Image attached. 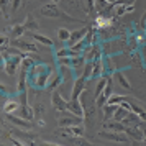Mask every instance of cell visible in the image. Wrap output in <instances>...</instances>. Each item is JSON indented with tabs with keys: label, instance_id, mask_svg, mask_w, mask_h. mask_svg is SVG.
<instances>
[{
	"label": "cell",
	"instance_id": "13",
	"mask_svg": "<svg viewBox=\"0 0 146 146\" xmlns=\"http://www.w3.org/2000/svg\"><path fill=\"white\" fill-rule=\"evenodd\" d=\"M135 10V5L133 3H118L113 7V15L115 17H123L126 12H133Z\"/></svg>",
	"mask_w": 146,
	"mask_h": 146
},
{
	"label": "cell",
	"instance_id": "7",
	"mask_svg": "<svg viewBox=\"0 0 146 146\" xmlns=\"http://www.w3.org/2000/svg\"><path fill=\"white\" fill-rule=\"evenodd\" d=\"M51 105H53V108L56 112H64L67 108V102L58 90H53V94H51Z\"/></svg>",
	"mask_w": 146,
	"mask_h": 146
},
{
	"label": "cell",
	"instance_id": "22",
	"mask_svg": "<svg viewBox=\"0 0 146 146\" xmlns=\"http://www.w3.org/2000/svg\"><path fill=\"white\" fill-rule=\"evenodd\" d=\"M115 77H117V80H118V84H120V87H121V89H126V90H131V89H133L131 84H130V80L126 79L125 74L121 72V71L115 74Z\"/></svg>",
	"mask_w": 146,
	"mask_h": 146
},
{
	"label": "cell",
	"instance_id": "10",
	"mask_svg": "<svg viewBox=\"0 0 146 146\" xmlns=\"http://www.w3.org/2000/svg\"><path fill=\"white\" fill-rule=\"evenodd\" d=\"M67 112L74 113L77 117H82L84 118V107L80 104V100H67Z\"/></svg>",
	"mask_w": 146,
	"mask_h": 146
},
{
	"label": "cell",
	"instance_id": "25",
	"mask_svg": "<svg viewBox=\"0 0 146 146\" xmlns=\"http://www.w3.org/2000/svg\"><path fill=\"white\" fill-rule=\"evenodd\" d=\"M130 104H131V113H135L138 117L139 121H145L146 123V110L141 108V107H138L136 104H133V102H130Z\"/></svg>",
	"mask_w": 146,
	"mask_h": 146
},
{
	"label": "cell",
	"instance_id": "34",
	"mask_svg": "<svg viewBox=\"0 0 146 146\" xmlns=\"http://www.w3.org/2000/svg\"><path fill=\"white\" fill-rule=\"evenodd\" d=\"M8 2L10 0H0V12L5 18H8Z\"/></svg>",
	"mask_w": 146,
	"mask_h": 146
},
{
	"label": "cell",
	"instance_id": "19",
	"mask_svg": "<svg viewBox=\"0 0 146 146\" xmlns=\"http://www.w3.org/2000/svg\"><path fill=\"white\" fill-rule=\"evenodd\" d=\"M27 82H28V77H27V71H21L20 69V77H18V84H17V92H25L27 90Z\"/></svg>",
	"mask_w": 146,
	"mask_h": 146
},
{
	"label": "cell",
	"instance_id": "26",
	"mask_svg": "<svg viewBox=\"0 0 146 146\" xmlns=\"http://www.w3.org/2000/svg\"><path fill=\"white\" fill-rule=\"evenodd\" d=\"M107 76H102L99 79V82H97V86H95V100L99 99L100 95H102V92H104V89H105V86H107Z\"/></svg>",
	"mask_w": 146,
	"mask_h": 146
},
{
	"label": "cell",
	"instance_id": "37",
	"mask_svg": "<svg viewBox=\"0 0 146 146\" xmlns=\"http://www.w3.org/2000/svg\"><path fill=\"white\" fill-rule=\"evenodd\" d=\"M12 145H13V146H23V145H21V143H20V141H18L17 138H12Z\"/></svg>",
	"mask_w": 146,
	"mask_h": 146
},
{
	"label": "cell",
	"instance_id": "16",
	"mask_svg": "<svg viewBox=\"0 0 146 146\" xmlns=\"http://www.w3.org/2000/svg\"><path fill=\"white\" fill-rule=\"evenodd\" d=\"M23 27H25V30H28V31H31V33H35L36 30H38V21H36V18H35L33 15H28L27 18H25V21H23Z\"/></svg>",
	"mask_w": 146,
	"mask_h": 146
},
{
	"label": "cell",
	"instance_id": "14",
	"mask_svg": "<svg viewBox=\"0 0 146 146\" xmlns=\"http://www.w3.org/2000/svg\"><path fill=\"white\" fill-rule=\"evenodd\" d=\"M18 112H20L18 117L28 120V121H31V120L35 118V110H33V107H30V105H20Z\"/></svg>",
	"mask_w": 146,
	"mask_h": 146
},
{
	"label": "cell",
	"instance_id": "5",
	"mask_svg": "<svg viewBox=\"0 0 146 146\" xmlns=\"http://www.w3.org/2000/svg\"><path fill=\"white\" fill-rule=\"evenodd\" d=\"M12 44L15 46V49H18V51H21V53H36V51H38L36 43H30V41L21 40V38L13 40L12 41Z\"/></svg>",
	"mask_w": 146,
	"mask_h": 146
},
{
	"label": "cell",
	"instance_id": "23",
	"mask_svg": "<svg viewBox=\"0 0 146 146\" xmlns=\"http://www.w3.org/2000/svg\"><path fill=\"white\" fill-rule=\"evenodd\" d=\"M18 108H20V102H17V100H7V102H5V105H3V110H5L7 115L15 113Z\"/></svg>",
	"mask_w": 146,
	"mask_h": 146
},
{
	"label": "cell",
	"instance_id": "39",
	"mask_svg": "<svg viewBox=\"0 0 146 146\" xmlns=\"http://www.w3.org/2000/svg\"><path fill=\"white\" fill-rule=\"evenodd\" d=\"M41 146H61V145H56V143H41Z\"/></svg>",
	"mask_w": 146,
	"mask_h": 146
},
{
	"label": "cell",
	"instance_id": "41",
	"mask_svg": "<svg viewBox=\"0 0 146 146\" xmlns=\"http://www.w3.org/2000/svg\"><path fill=\"white\" fill-rule=\"evenodd\" d=\"M143 139L146 141V130H143Z\"/></svg>",
	"mask_w": 146,
	"mask_h": 146
},
{
	"label": "cell",
	"instance_id": "2",
	"mask_svg": "<svg viewBox=\"0 0 146 146\" xmlns=\"http://www.w3.org/2000/svg\"><path fill=\"white\" fill-rule=\"evenodd\" d=\"M41 15H43V17H48V18H64V20H67V21H80L79 18H76V17H71V15L64 13V12L58 7V3H53V2L43 5Z\"/></svg>",
	"mask_w": 146,
	"mask_h": 146
},
{
	"label": "cell",
	"instance_id": "29",
	"mask_svg": "<svg viewBox=\"0 0 146 146\" xmlns=\"http://www.w3.org/2000/svg\"><path fill=\"white\" fill-rule=\"evenodd\" d=\"M102 108H104V115H105V118H110V117H113V113L117 112L118 105H108V104H105Z\"/></svg>",
	"mask_w": 146,
	"mask_h": 146
},
{
	"label": "cell",
	"instance_id": "31",
	"mask_svg": "<svg viewBox=\"0 0 146 146\" xmlns=\"http://www.w3.org/2000/svg\"><path fill=\"white\" fill-rule=\"evenodd\" d=\"M58 38H59V41H66L67 43V40L71 38V31L67 28H59L58 30Z\"/></svg>",
	"mask_w": 146,
	"mask_h": 146
},
{
	"label": "cell",
	"instance_id": "28",
	"mask_svg": "<svg viewBox=\"0 0 146 146\" xmlns=\"http://www.w3.org/2000/svg\"><path fill=\"white\" fill-rule=\"evenodd\" d=\"M33 64H35L33 58H30V56H23V58H21V62H20V69L28 72V69L33 66Z\"/></svg>",
	"mask_w": 146,
	"mask_h": 146
},
{
	"label": "cell",
	"instance_id": "33",
	"mask_svg": "<svg viewBox=\"0 0 146 146\" xmlns=\"http://www.w3.org/2000/svg\"><path fill=\"white\" fill-rule=\"evenodd\" d=\"M8 43H10V38H8L7 35L0 33V51H3V49H7Z\"/></svg>",
	"mask_w": 146,
	"mask_h": 146
},
{
	"label": "cell",
	"instance_id": "18",
	"mask_svg": "<svg viewBox=\"0 0 146 146\" xmlns=\"http://www.w3.org/2000/svg\"><path fill=\"white\" fill-rule=\"evenodd\" d=\"M130 100H133V99L125 97V95H117V94H112V95L107 99V104H108V105H120L121 102H130Z\"/></svg>",
	"mask_w": 146,
	"mask_h": 146
},
{
	"label": "cell",
	"instance_id": "3",
	"mask_svg": "<svg viewBox=\"0 0 146 146\" xmlns=\"http://www.w3.org/2000/svg\"><path fill=\"white\" fill-rule=\"evenodd\" d=\"M61 113L62 115L58 118V126L59 128H69V126L79 125V123H82V120H84L82 117H77V115L67 112V110H64V112H61Z\"/></svg>",
	"mask_w": 146,
	"mask_h": 146
},
{
	"label": "cell",
	"instance_id": "35",
	"mask_svg": "<svg viewBox=\"0 0 146 146\" xmlns=\"http://www.w3.org/2000/svg\"><path fill=\"white\" fill-rule=\"evenodd\" d=\"M95 12V0H87V15Z\"/></svg>",
	"mask_w": 146,
	"mask_h": 146
},
{
	"label": "cell",
	"instance_id": "6",
	"mask_svg": "<svg viewBox=\"0 0 146 146\" xmlns=\"http://www.w3.org/2000/svg\"><path fill=\"white\" fill-rule=\"evenodd\" d=\"M100 138L108 139V141H117V143H125L128 141V136L125 133H118V131H110V130H104V131L99 133Z\"/></svg>",
	"mask_w": 146,
	"mask_h": 146
},
{
	"label": "cell",
	"instance_id": "9",
	"mask_svg": "<svg viewBox=\"0 0 146 146\" xmlns=\"http://www.w3.org/2000/svg\"><path fill=\"white\" fill-rule=\"evenodd\" d=\"M12 138H21V141H25V143H30V145H35V135L31 133H28L27 130H12Z\"/></svg>",
	"mask_w": 146,
	"mask_h": 146
},
{
	"label": "cell",
	"instance_id": "32",
	"mask_svg": "<svg viewBox=\"0 0 146 146\" xmlns=\"http://www.w3.org/2000/svg\"><path fill=\"white\" fill-rule=\"evenodd\" d=\"M62 80H64V77H62L61 74H59V76H56L53 82H49V84H48V89H49V90H54V89L59 86V84H62Z\"/></svg>",
	"mask_w": 146,
	"mask_h": 146
},
{
	"label": "cell",
	"instance_id": "12",
	"mask_svg": "<svg viewBox=\"0 0 146 146\" xmlns=\"http://www.w3.org/2000/svg\"><path fill=\"white\" fill-rule=\"evenodd\" d=\"M94 62V69H92V77L90 79H100L102 76H104V72H105V69H104V61H102V58H97L95 61H92Z\"/></svg>",
	"mask_w": 146,
	"mask_h": 146
},
{
	"label": "cell",
	"instance_id": "24",
	"mask_svg": "<svg viewBox=\"0 0 146 146\" xmlns=\"http://www.w3.org/2000/svg\"><path fill=\"white\" fill-rule=\"evenodd\" d=\"M125 128L120 121H110V123H105L104 125V130H110V131H118V133H125Z\"/></svg>",
	"mask_w": 146,
	"mask_h": 146
},
{
	"label": "cell",
	"instance_id": "36",
	"mask_svg": "<svg viewBox=\"0 0 146 146\" xmlns=\"http://www.w3.org/2000/svg\"><path fill=\"white\" fill-rule=\"evenodd\" d=\"M10 5H12V10L17 12V10L20 8V5H21V0H10Z\"/></svg>",
	"mask_w": 146,
	"mask_h": 146
},
{
	"label": "cell",
	"instance_id": "11",
	"mask_svg": "<svg viewBox=\"0 0 146 146\" xmlns=\"http://www.w3.org/2000/svg\"><path fill=\"white\" fill-rule=\"evenodd\" d=\"M8 121H12L15 126H20L21 130H30V128H31V121L21 118V117H17L15 113H10V115H8Z\"/></svg>",
	"mask_w": 146,
	"mask_h": 146
},
{
	"label": "cell",
	"instance_id": "30",
	"mask_svg": "<svg viewBox=\"0 0 146 146\" xmlns=\"http://www.w3.org/2000/svg\"><path fill=\"white\" fill-rule=\"evenodd\" d=\"M92 69H94V62L87 61L86 64H84V72H82V76H84L87 80H90V77H92Z\"/></svg>",
	"mask_w": 146,
	"mask_h": 146
},
{
	"label": "cell",
	"instance_id": "8",
	"mask_svg": "<svg viewBox=\"0 0 146 146\" xmlns=\"http://www.w3.org/2000/svg\"><path fill=\"white\" fill-rule=\"evenodd\" d=\"M87 33H89V28L87 27L80 28V30H76V31H71V38L67 40V48H72L74 44H77L79 41L86 40Z\"/></svg>",
	"mask_w": 146,
	"mask_h": 146
},
{
	"label": "cell",
	"instance_id": "1",
	"mask_svg": "<svg viewBox=\"0 0 146 146\" xmlns=\"http://www.w3.org/2000/svg\"><path fill=\"white\" fill-rule=\"evenodd\" d=\"M51 76H53V71L44 62H35L27 72L28 82L33 87H36V89H44L49 84Z\"/></svg>",
	"mask_w": 146,
	"mask_h": 146
},
{
	"label": "cell",
	"instance_id": "40",
	"mask_svg": "<svg viewBox=\"0 0 146 146\" xmlns=\"http://www.w3.org/2000/svg\"><path fill=\"white\" fill-rule=\"evenodd\" d=\"M133 146H141V141L138 143V141H135V139H133Z\"/></svg>",
	"mask_w": 146,
	"mask_h": 146
},
{
	"label": "cell",
	"instance_id": "27",
	"mask_svg": "<svg viewBox=\"0 0 146 146\" xmlns=\"http://www.w3.org/2000/svg\"><path fill=\"white\" fill-rule=\"evenodd\" d=\"M128 110H125V108H121V107L118 105V108H117V112L113 113V120H115V121H123V120L126 118V117H128Z\"/></svg>",
	"mask_w": 146,
	"mask_h": 146
},
{
	"label": "cell",
	"instance_id": "20",
	"mask_svg": "<svg viewBox=\"0 0 146 146\" xmlns=\"http://www.w3.org/2000/svg\"><path fill=\"white\" fill-rule=\"evenodd\" d=\"M8 30H10V35H12V38H13V40H18V38H21V36L25 35V31H27L23 25H12Z\"/></svg>",
	"mask_w": 146,
	"mask_h": 146
},
{
	"label": "cell",
	"instance_id": "17",
	"mask_svg": "<svg viewBox=\"0 0 146 146\" xmlns=\"http://www.w3.org/2000/svg\"><path fill=\"white\" fill-rule=\"evenodd\" d=\"M54 56H56V59H61V58H76L79 54H76L71 48H61V49L54 51Z\"/></svg>",
	"mask_w": 146,
	"mask_h": 146
},
{
	"label": "cell",
	"instance_id": "15",
	"mask_svg": "<svg viewBox=\"0 0 146 146\" xmlns=\"http://www.w3.org/2000/svg\"><path fill=\"white\" fill-rule=\"evenodd\" d=\"M31 38H33L36 43H40L43 46H49V48H54V43L51 38H48L44 35H40V33H31Z\"/></svg>",
	"mask_w": 146,
	"mask_h": 146
},
{
	"label": "cell",
	"instance_id": "21",
	"mask_svg": "<svg viewBox=\"0 0 146 146\" xmlns=\"http://www.w3.org/2000/svg\"><path fill=\"white\" fill-rule=\"evenodd\" d=\"M112 21H113V18L99 15V17L95 18V27L97 28H108V27H112Z\"/></svg>",
	"mask_w": 146,
	"mask_h": 146
},
{
	"label": "cell",
	"instance_id": "4",
	"mask_svg": "<svg viewBox=\"0 0 146 146\" xmlns=\"http://www.w3.org/2000/svg\"><path fill=\"white\" fill-rule=\"evenodd\" d=\"M86 82L87 79L80 74L79 77H76L74 79V84H72V92H71V99L69 100H79L80 94L86 92Z\"/></svg>",
	"mask_w": 146,
	"mask_h": 146
},
{
	"label": "cell",
	"instance_id": "38",
	"mask_svg": "<svg viewBox=\"0 0 146 146\" xmlns=\"http://www.w3.org/2000/svg\"><path fill=\"white\" fill-rule=\"evenodd\" d=\"M107 3H108V5H117V3H118L120 0H105Z\"/></svg>",
	"mask_w": 146,
	"mask_h": 146
}]
</instances>
